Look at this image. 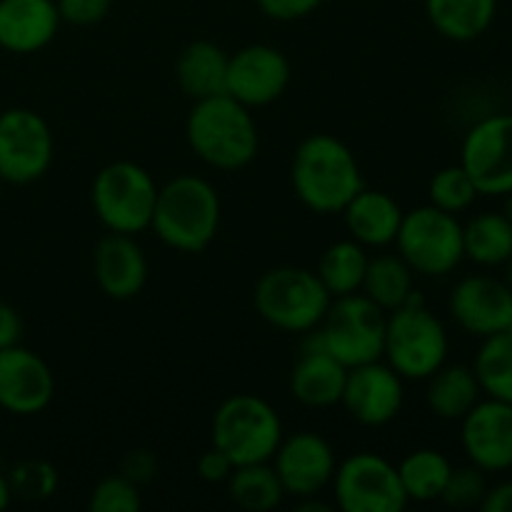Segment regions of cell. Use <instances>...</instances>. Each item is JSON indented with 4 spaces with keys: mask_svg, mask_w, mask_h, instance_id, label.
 Here are the masks:
<instances>
[{
    "mask_svg": "<svg viewBox=\"0 0 512 512\" xmlns=\"http://www.w3.org/2000/svg\"><path fill=\"white\" fill-rule=\"evenodd\" d=\"M290 180L300 203L320 215L343 213L365 188L355 153L330 133H313L298 145Z\"/></svg>",
    "mask_w": 512,
    "mask_h": 512,
    "instance_id": "obj_1",
    "label": "cell"
},
{
    "mask_svg": "<svg viewBox=\"0 0 512 512\" xmlns=\"http://www.w3.org/2000/svg\"><path fill=\"white\" fill-rule=\"evenodd\" d=\"M185 138L205 165L225 173L253 163L260 145L258 125L250 108L228 93L195 100L185 120Z\"/></svg>",
    "mask_w": 512,
    "mask_h": 512,
    "instance_id": "obj_2",
    "label": "cell"
},
{
    "mask_svg": "<svg viewBox=\"0 0 512 512\" xmlns=\"http://www.w3.org/2000/svg\"><path fill=\"white\" fill-rule=\"evenodd\" d=\"M150 228L168 248L203 253L220 228V195L198 175H178L158 188Z\"/></svg>",
    "mask_w": 512,
    "mask_h": 512,
    "instance_id": "obj_3",
    "label": "cell"
},
{
    "mask_svg": "<svg viewBox=\"0 0 512 512\" xmlns=\"http://www.w3.org/2000/svg\"><path fill=\"white\" fill-rule=\"evenodd\" d=\"M448 330L415 290L385 320L383 358L403 380H428L448 363Z\"/></svg>",
    "mask_w": 512,
    "mask_h": 512,
    "instance_id": "obj_4",
    "label": "cell"
},
{
    "mask_svg": "<svg viewBox=\"0 0 512 512\" xmlns=\"http://www.w3.org/2000/svg\"><path fill=\"white\" fill-rule=\"evenodd\" d=\"M253 300L260 318L273 328L285 333H308L325 318L333 295L313 270L280 265L258 280Z\"/></svg>",
    "mask_w": 512,
    "mask_h": 512,
    "instance_id": "obj_5",
    "label": "cell"
},
{
    "mask_svg": "<svg viewBox=\"0 0 512 512\" xmlns=\"http://www.w3.org/2000/svg\"><path fill=\"white\" fill-rule=\"evenodd\" d=\"M213 445L233 465L270 463L283 440V420L268 400L250 393L230 395L213 415Z\"/></svg>",
    "mask_w": 512,
    "mask_h": 512,
    "instance_id": "obj_6",
    "label": "cell"
},
{
    "mask_svg": "<svg viewBox=\"0 0 512 512\" xmlns=\"http://www.w3.org/2000/svg\"><path fill=\"white\" fill-rule=\"evenodd\" d=\"M90 200L98 220L110 233L138 235L153 223L158 185L143 165L115 160L95 175Z\"/></svg>",
    "mask_w": 512,
    "mask_h": 512,
    "instance_id": "obj_7",
    "label": "cell"
},
{
    "mask_svg": "<svg viewBox=\"0 0 512 512\" xmlns=\"http://www.w3.org/2000/svg\"><path fill=\"white\" fill-rule=\"evenodd\" d=\"M395 245L413 273L425 278L450 275L465 260L463 223L458 215L445 213L435 205H420L403 213Z\"/></svg>",
    "mask_w": 512,
    "mask_h": 512,
    "instance_id": "obj_8",
    "label": "cell"
},
{
    "mask_svg": "<svg viewBox=\"0 0 512 512\" xmlns=\"http://www.w3.org/2000/svg\"><path fill=\"white\" fill-rule=\"evenodd\" d=\"M385 310H380L368 295L350 293L333 298L328 313L315 328L320 345L345 368L383 360Z\"/></svg>",
    "mask_w": 512,
    "mask_h": 512,
    "instance_id": "obj_9",
    "label": "cell"
},
{
    "mask_svg": "<svg viewBox=\"0 0 512 512\" xmlns=\"http://www.w3.org/2000/svg\"><path fill=\"white\" fill-rule=\"evenodd\" d=\"M330 485L343 512H403L408 508L398 468L368 450L338 463Z\"/></svg>",
    "mask_w": 512,
    "mask_h": 512,
    "instance_id": "obj_10",
    "label": "cell"
},
{
    "mask_svg": "<svg viewBox=\"0 0 512 512\" xmlns=\"http://www.w3.org/2000/svg\"><path fill=\"white\" fill-rule=\"evenodd\" d=\"M55 155L50 125L30 108H10L0 113V180L10 185H30L48 173Z\"/></svg>",
    "mask_w": 512,
    "mask_h": 512,
    "instance_id": "obj_11",
    "label": "cell"
},
{
    "mask_svg": "<svg viewBox=\"0 0 512 512\" xmlns=\"http://www.w3.org/2000/svg\"><path fill=\"white\" fill-rule=\"evenodd\" d=\"M460 165L480 195L512 193V113H493L465 133Z\"/></svg>",
    "mask_w": 512,
    "mask_h": 512,
    "instance_id": "obj_12",
    "label": "cell"
},
{
    "mask_svg": "<svg viewBox=\"0 0 512 512\" xmlns=\"http://www.w3.org/2000/svg\"><path fill=\"white\" fill-rule=\"evenodd\" d=\"M293 70L283 50L273 45H245L228 58L225 93L245 108H265L288 90Z\"/></svg>",
    "mask_w": 512,
    "mask_h": 512,
    "instance_id": "obj_13",
    "label": "cell"
},
{
    "mask_svg": "<svg viewBox=\"0 0 512 512\" xmlns=\"http://www.w3.org/2000/svg\"><path fill=\"white\" fill-rule=\"evenodd\" d=\"M273 460L285 495H293L295 500L323 493L338 468L333 445L313 430H300L288 438L283 435Z\"/></svg>",
    "mask_w": 512,
    "mask_h": 512,
    "instance_id": "obj_14",
    "label": "cell"
},
{
    "mask_svg": "<svg viewBox=\"0 0 512 512\" xmlns=\"http://www.w3.org/2000/svg\"><path fill=\"white\" fill-rule=\"evenodd\" d=\"M403 378L383 360L348 368L340 405L355 423L365 428H380L395 420L403 410Z\"/></svg>",
    "mask_w": 512,
    "mask_h": 512,
    "instance_id": "obj_15",
    "label": "cell"
},
{
    "mask_svg": "<svg viewBox=\"0 0 512 512\" xmlns=\"http://www.w3.org/2000/svg\"><path fill=\"white\" fill-rule=\"evenodd\" d=\"M460 445L475 468L483 473H505L512 468V405L480 398L460 420Z\"/></svg>",
    "mask_w": 512,
    "mask_h": 512,
    "instance_id": "obj_16",
    "label": "cell"
},
{
    "mask_svg": "<svg viewBox=\"0 0 512 512\" xmlns=\"http://www.w3.org/2000/svg\"><path fill=\"white\" fill-rule=\"evenodd\" d=\"M55 375L50 365L23 345L0 350V408L10 415H38L53 403Z\"/></svg>",
    "mask_w": 512,
    "mask_h": 512,
    "instance_id": "obj_17",
    "label": "cell"
},
{
    "mask_svg": "<svg viewBox=\"0 0 512 512\" xmlns=\"http://www.w3.org/2000/svg\"><path fill=\"white\" fill-rule=\"evenodd\" d=\"M448 305L455 323L480 340L510 330L512 325V290L493 275L463 278L450 293Z\"/></svg>",
    "mask_w": 512,
    "mask_h": 512,
    "instance_id": "obj_18",
    "label": "cell"
},
{
    "mask_svg": "<svg viewBox=\"0 0 512 512\" xmlns=\"http://www.w3.org/2000/svg\"><path fill=\"white\" fill-rule=\"evenodd\" d=\"M348 368L320 345L318 333L308 330L300 358L290 373V393L308 408H333L343 398Z\"/></svg>",
    "mask_w": 512,
    "mask_h": 512,
    "instance_id": "obj_19",
    "label": "cell"
},
{
    "mask_svg": "<svg viewBox=\"0 0 512 512\" xmlns=\"http://www.w3.org/2000/svg\"><path fill=\"white\" fill-rule=\"evenodd\" d=\"M100 290L113 300H130L148 283V260L135 235L108 233L93 253Z\"/></svg>",
    "mask_w": 512,
    "mask_h": 512,
    "instance_id": "obj_20",
    "label": "cell"
},
{
    "mask_svg": "<svg viewBox=\"0 0 512 512\" xmlns=\"http://www.w3.org/2000/svg\"><path fill=\"white\" fill-rule=\"evenodd\" d=\"M55 0H0V48L30 55L55 40L60 30Z\"/></svg>",
    "mask_w": 512,
    "mask_h": 512,
    "instance_id": "obj_21",
    "label": "cell"
},
{
    "mask_svg": "<svg viewBox=\"0 0 512 512\" xmlns=\"http://www.w3.org/2000/svg\"><path fill=\"white\" fill-rule=\"evenodd\" d=\"M343 218L350 238L363 248H388L398 238L403 208L383 190L363 188L345 205Z\"/></svg>",
    "mask_w": 512,
    "mask_h": 512,
    "instance_id": "obj_22",
    "label": "cell"
},
{
    "mask_svg": "<svg viewBox=\"0 0 512 512\" xmlns=\"http://www.w3.org/2000/svg\"><path fill=\"white\" fill-rule=\"evenodd\" d=\"M228 58L230 55L210 40L188 43L175 63V78H178L180 90L193 100L225 93Z\"/></svg>",
    "mask_w": 512,
    "mask_h": 512,
    "instance_id": "obj_23",
    "label": "cell"
},
{
    "mask_svg": "<svg viewBox=\"0 0 512 512\" xmlns=\"http://www.w3.org/2000/svg\"><path fill=\"white\" fill-rule=\"evenodd\" d=\"M483 398L478 375L470 365H440L428 378L425 403L440 420H463L465 413Z\"/></svg>",
    "mask_w": 512,
    "mask_h": 512,
    "instance_id": "obj_24",
    "label": "cell"
},
{
    "mask_svg": "<svg viewBox=\"0 0 512 512\" xmlns=\"http://www.w3.org/2000/svg\"><path fill=\"white\" fill-rule=\"evenodd\" d=\"M498 0H425V15L443 38L470 43L488 33Z\"/></svg>",
    "mask_w": 512,
    "mask_h": 512,
    "instance_id": "obj_25",
    "label": "cell"
},
{
    "mask_svg": "<svg viewBox=\"0 0 512 512\" xmlns=\"http://www.w3.org/2000/svg\"><path fill=\"white\" fill-rule=\"evenodd\" d=\"M465 258L480 268H500L512 255V223L503 213H480L463 225Z\"/></svg>",
    "mask_w": 512,
    "mask_h": 512,
    "instance_id": "obj_26",
    "label": "cell"
},
{
    "mask_svg": "<svg viewBox=\"0 0 512 512\" xmlns=\"http://www.w3.org/2000/svg\"><path fill=\"white\" fill-rule=\"evenodd\" d=\"M363 295H368L380 310L393 313L415 293L413 268L400 255H375L368 260L363 278Z\"/></svg>",
    "mask_w": 512,
    "mask_h": 512,
    "instance_id": "obj_27",
    "label": "cell"
},
{
    "mask_svg": "<svg viewBox=\"0 0 512 512\" xmlns=\"http://www.w3.org/2000/svg\"><path fill=\"white\" fill-rule=\"evenodd\" d=\"M450 473H453V463L440 450L433 448L413 450L398 465L400 483H403L405 495H408V503L440 500Z\"/></svg>",
    "mask_w": 512,
    "mask_h": 512,
    "instance_id": "obj_28",
    "label": "cell"
},
{
    "mask_svg": "<svg viewBox=\"0 0 512 512\" xmlns=\"http://www.w3.org/2000/svg\"><path fill=\"white\" fill-rule=\"evenodd\" d=\"M368 260V253H365V248L358 240H338V243L328 245L325 253L320 255L318 278L323 280L325 290L333 298L360 293L365 270H368Z\"/></svg>",
    "mask_w": 512,
    "mask_h": 512,
    "instance_id": "obj_29",
    "label": "cell"
},
{
    "mask_svg": "<svg viewBox=\"0 0 512 512\" xmlns=\"http://www.w3.org/2000/svg\"><path fill=\"white\" fill-rule=\"evenodd\" d=\"M228 495L238 508L248 512L275 510L285 498L283 483L273 465H238L228 478Z\"/></svg>",
    "mask_w": 512,
    "mask_h": 512,
    "instance_id": "obj_30",
    "label": "cell"
},
{
    "mask_svg": "<svg viewBox=\"0 0 512 512\" xmlns=\"http://www.w3.org/2000/svg\"><path fill=\"white\" fill-rule=\"evenodd\" d=\"M473 370L483 395L512 405V330L483 338Z\"/></svg>",
    "mask_w": 512,
    "mask_h": 512,
    "instance_id": "obj_31",
    "label": "cell"
},
{
    "mask_svg": "<svg viewBox=\"0 0 512 512\" xmlns=\"http://www.w3.org/2000/svg\"><path fill=\"white\" fill-rule=\"evenodd\" d=\"M430 205L445 210V213H465L468 208H473V203L478 200V188H475L473 178L465 173L463 165H448V168L438 170L430 180Z\"/></svg>",
    "mask_w": 512,
    "mask_h": 512,
    "instance_id": "obj_32",
    "label": "cell"
},
{
    "mask_svg": "<svg viewBox=\"0 0 512 512\" xmlns=\"http://www.w3.org/2000/svg\"><path fill=\"white\" fill-rule=\"evenodd\" d=\"M8 483L15 498L40 503V500L53 498L58 490V470L45 460H23L10 470Z\"/></svg>",
    "mask_w": 512,
    "mask_h": 512,
    "instance_id": "obj_33",
    "label": "cell"
},
{
    "mask_svg": "<svg viewBox=\"0 0 512 512\" xmlns=\"http://www.w3.org/2000/svg\"><path fill=\"white\" fill-rule=\"evenodd\" d=\"M143 505L138 485L123 473L108 475L93 488L88 508L93 512H138Z\"/></svg>",
    "mask_w": 512,
    "mask_h": 512,
    "instance_id": "obj_34",
    "label": "cell"
},
{
    "mask_svg": "<svg viewBox=\"0 0 512 512\" xmlns=\"http://www.w3.org/2000/svg\"><path fill=\"white\" fill-rule=\"evenodd\" d=\"M485 490H488L485 473L470 463L463 465V468H453L440 500L453 510L480 508V503L485 498Z\"/></svg>",
    "mask_w": 512,
    "mask_h": 512,
    "instance_id": "obj_35",
    "label": "cell"
},
{
    "mask_svg": "<svg viewBox=\"0 0 512 512\" xmlns=\"http://www.w3.org/2000/svg\"><path fill=\"white\" fill-rule=\"evenodd\" d=\"M55 3H58L60 20L70 25H80V28H88V25L105 20L110 8H113V0H55Z\"/></svg>",
    "mask_w": 512,
    "mask_h": 512,
    "instance_id": "obj_36",
    "label": "cell"
},
{
    "mask_svg": "<svg viewBox=\"0 0 512 512\" xmlns=\"http://www.w3.org/2000/svg\"><path fill=\"white\" fill-rule=\"evenodd\" d=\"M263 15L280 23H293L313 15L323 5V0H255Z\"/></svg>",
    "mask_w": 512,
    "mask_h": 512,
    "instance_id": "obj_37",
    "label": "cell"
},
{
    "mask_svg": "<svg viewBox=\"0 0 512 512\" xmlns=\"http://www.w3.org/2000/svg\"><path fill=\"white\" fill-rule=\"evenodd\" d=\"M233 470V460H230L223 450L215 448V445L210 450H205L198 458V475L205 483H228Z\"/></svg>",
    "mask_w": 512,
    "mask_h": 512,
    "instance_id": "obj_38",
    "label": "cell"
},
{
    "mask_svg": "<svg viewBox=\"0 0 512 512\" xmlns=\"http://www.w3.org/2000/svg\"><path fill=\"white\" fill-rule=\"evenodd\" d=\"M155 468H158V463H155L153 455H150L148 450L138 448V450H130V453L125 455L120 473H123L125 478L133 480L135 485H143L148 483V480H153Z\"/></svg>",
    "mask_w": 512,
    "mask_h": 512,
    "instance_id": "obj_39",
    "label": "cell"
},
{
    "mask_svg": "<svg viewBox=\"0 0 512 512\" xmlns=\"http://www.w3.org/2000/svg\"><path fill=\"white\" fill-rule=\"evenodd\" d=\"M23 338V318L13 305L0 300V350L18 345Z\"/></svg>",
    "mask_w": 512,
    "mask_h": 512,
    "instance_id": "obj_40",
    "label": "cell"
},
{
    "mask_svg": "<svg viewBox=\"0 0 512 512\" xmlns=\"http://www.w3.org/2000/svg\"><path fill=\"white\" fill-rule=\"evenodd\" d=\"M483 512H512V480H503V483L493 485L485 490V498L480 503Z\"/></svg>",
    "mask_w": 512,
    "mask_h": 512,
    "instance_id": "obj_41",
    "label": "cell"
},
{
    "mask_svg": "<svg viewBox=\"0 0 512 512\" xmlns=\"http://www.w3.org/2000/svg\"><path fill=\"white\" fill-rule=\"evenodd\" d=\"M10 500H13V490H10V483H8V475L0 473V510H5L10 505Z\"/></svg>",
    "mask_w": 512,
    "mask_h": 512,
    "instance_id": "obj_42",
    "label": "cell"
},
{
    "mask_svg": "<svg viewBox=\"0 0 512 512\" xmlns=\"http://www.w3.org/2000/svg\"><path fill=\"white\" fill-rule=\"evenodd\" d=\"M503 198H505V208H503V215H505V218H508L510 223H512V193L503 195Z\"/></svg>",
    "mask_w": 512,
    "mask_h": 512,
    "instance_id": "obj_43",
    "label": "cell"
},
{
    "mask_svg": "<svg viewBox=\"0 0 512 512\" xmlns=\"http://www.w3.org/2000/svg\"><path fill=\"white\" fill-rule=\"evenodd\" d=\"M505 283H508V288L512 290V255L508 263H505Z\"/></svg>",
    "mask_w": 512,
    "mask_h": 512,
    "instance_id": "obj_44",
    "label": "cell"
},
{
    "mask_svg": "<svg viewBox=\"0 0 512 512\" xmlns=\"http://www.w3.org/2000/svg\"><path fill=\"white\" fill-rule=\"evenodd\" d=\"M0 195H3V180H0Z\"/></svg>",
    "mask_w": 512,
    "mask_h": 512,
    "instance_id": "obj_45",
    "label": "cell"
},
{
    "mask_svg": "<svg viewBox=\"0 0 512 512\" xmlns=\"http://www.w3.org/2000/svg\"><path fill=\"white\" fill-rule=\"evenodd\" d=\"M510 330H512V325H510Z\"/></svg>",
    "mask_w": 512,
    "mask_h": 512,
    "instance_id": "obj_46",
    "label": "cell"
}]
</instances>
